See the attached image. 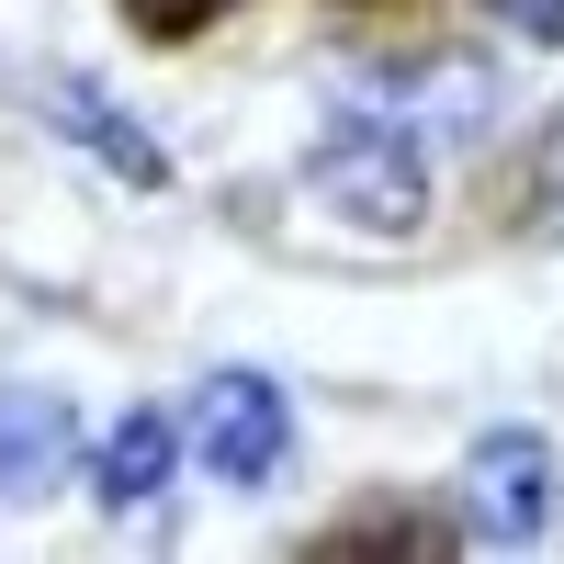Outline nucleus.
Instances as JSON below:
<instances>
[{"label":"nucleus","instance_id":"obj_7","mask_svg":"<svg viewBox=\"0 0 564 564\" xmlns=\"http://www.w3.org/2000/svg\"><path fill=\"white\" fill-rule=\"evenodd\" d=\"M452 531L441 520H406V508H395V520H350V531H327L316 553H441Z\"/></svg>","mask_w":564,"mask_h":564},{"label":"nucleus","instance_id":"obj_9","mask_svg":"<svg viewBox=\"0 0 564 564\" xmlns=\"http://www.w3.org/2000/svg\"><path fill=\"white\" fill-rule=\"evenodd\" d=\"M508 34H531V45H564V0H497Z\"/></svg>","mask_w":564,"mask_h":564},{"label":"nucleus","instance_id":"obj_8","mask_svg":"<svg viewBox=\"0 0 564 564\" xmlns=\"http://www.w3.org/2000/svg\"><path fill=\"white\" fill-rule=\"evenodd\" d=\"M215 12H238V0H124V23L148 34V45H193Z\"/></svg>","mask_w":564,"mask_h":564},{"label":"nucleus","instance_id":"obj_4","mask_svg":"<svg viewBox=\"0 0 564 564\" xmlns=\"http://www.w3.org/2000/svg\"><path fill=\"white\" fill-rule=\"evenodd\" d=\"M79 452V406L45 384H0V497H45Z\"/></svg>","mask_w":564,"mask_h":564},{"label":"nucleus","instance_id":"obj_5","mask_svg":"<svg viewBox=\"0 0 564 564\" xmlns=\"http://www.w3.org/2000/svg\"><path fill=\"white\" fill-rule=\"evenodd\" d=\"M170 452H181V430H170L159 406H135L124 430L102 441V463H90V497H102V508H148L170 486Z\"/></svg>","mask_w":564,"mask_h":564},{"label":"nucleus","instance_id":"obj_3","mask_svg":"<svg viewBox=\"0 0 564 564\" xmlns=\"http://www.w3.org/2000/svg\"><path fill=\"white\" fill-rule=\"evenodd\" d=\"M542 486H553V452H542L531 430H486L475 463H463V542L531 553V542H542Z\"/></svg>","mask_w":564,"mask_h":564},{"label":"nucleus","instance_id":"obj_6","mask_svg":"<svg viewBox=\"0 0 564 564\" xmlns=\"http://www.w3.org/2000/svg\"><path fill=\"white\" fill-rule=\"evenodd\" d=\"M57 124L79 135L90 159H113V170L135 181V193H159V181H170V159H159V135H135V124H124V113L102 102V79H68V90H57Z\"/></svg>","mask_w":564,"mask_h":564},{"label":"nucleus","instance_id":"obj_10","mask_svg":"<svg viewBox=\"0 0 564 564\" xmlns=\"http://www.w3.org/2000/svg\"><path fill=\"white\" fill-rule=\"evenodd\" d=\"M339 12H384V0H339Z\"/></svg>","mask_w":564,"mask_h":564},{"label":"nucleus","instance_id":"obj_1","mask_svg":"<svg viewBox=\"0 0 564 564\" xmlns=\"http://www.w3.org/2000/svg\"><path fill=\"white\" fill-rule=\"evenodd\" d=\"M316 193L339 204L350 226L372 238H406L417 215H430V170H417V135L406 124H372V113H339L316 148Z\"/></svg>","mask_w":564,"mask_h":564},{"label":"nucleus","instance_id":"obj_2","mask_svg":"<svg viewBox=\"0 0 564 564\" xmlns=\"http://www.w3.org/2000/svg\"><path fill=\"white\" fill-rule=\"evenodd\" d=\"M193 452L215 486H271L282 452H294V406H282L271 372H215L193 395Z\"/></svg>","mask_w":564,"mask_h":564}]
</instances>
